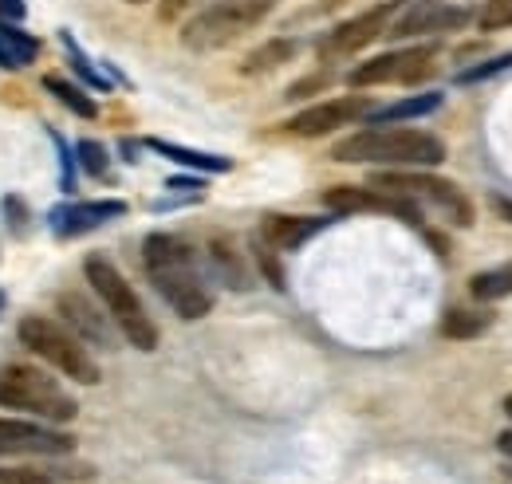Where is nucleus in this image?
<instances>
[{"instance_id":"obj_1","label":"nucleus","mask_w":512,"mask_h":484,"mask_svg":"<svg viewBox=\"0 0 512 484\" xmlns=\"http://www.w3.org/2000/svg\"><path fill=\"white\" fill-rule=\"evenodd\" d=\"M142 268L154 292L174 307L178 319H205L213 311V288L193 256V248L174 233H150L142 241Z\"/></svg>"},{"instance_id":"obj_2","label":"nucleus","mask_w":512,"mask_h":484,"mask_svg":"<svg viewBox=\"0 0 512 484\" xmlns=\"http://www.w3.org/2000/svg\"><path fill=\"white\" fill-rule=\"evenodd\" d=\"M335 162L347 166H383V170H434L446 162V142L414 126H371L331 146Z\"/></svg>"},{"instance_id":"obj_3","label":"nucleus","mask_w":512,"mask_h":484,"mask_svg":"<svg viewBox=\"0 0 512 484\" xmlns=\"http://www.w3.org/2000/svg\"><path fill=\"white\" fill-rule=\"evenodd\" d=\"M83 276L91 284V292L107 307L111 323L119 327V335L127 339L134 351H158V327L146 315V307L138 300V292L130 288V280L119 272L115 260H107L103 252H91L83 260Z\"/></svg>"},{"instance_id":"obj_4","label":"nucleus","mask_w":512,"mask_h":484,"mask_svg":"<svg viewBox=\"0 0 512 484\" xmlns=\"http://www.w3.org/2000/svg\"><path fill=\"white\" fill-rule=\"evenodd\" d=\"M0 410H16V414H28V418L52 425H67L79 418V402L48 370L32 363L0 366Z\"/></svg>"},{"instance_id":"obj_5","label":"nucleus","mask_w":512,"mask_h":484,"mask_svg":"<svg viewBox=\"0 0 512 484\" xmlns=\"http://www.w3.org/2000/svg\"><path fill=\"white\" fill-rule=\"evenodd\" d=\"M16 339H20V347H28L36 359H44L52 370H60L64 378L79 382V386H99V382H103V370L91 359L87 343H83L71 327H64L60 319L24 315L20 327H16Z\"/></svg>"},{"instance_id":"obj_6","label":"nucleus","mask_w":512,"mask_h":484,"mask_svg":"<svg viewBox=\"0 0 512 484\" xmlns=\"http://www.w3.org/2000/svg\"><path fill=\"white\" fill-rule=\"evenodd\" d=\"M276 0H221L201 8L193 20L182 24V44L190 52H221L233 40H241L249 28H256Z\"/></svg>"},{"instance_id":"obj_7","label":"nucleus","mask_w":512,"mask_h":484,"mask_svg":"<svg viewBox=\"0 0 512 484\" xmlns=\"http://www.w3.org/2000/svg\"><path fill=\"white\" fill-rule=\"evenodd\" d=\"M371 185L375 189H390V193H406L414 201H430L449 225H457V229H469L473 225L469 197L449 182V178H438L430 170H379V174H371Z\"/></svg>"},{"instance_id":"obj_8","label":"nucleus","mask_w":512,"mask_h":484,"mask_svg":"<svg viewBox=\"0 0 512 484\" xmlns=\"http://www.w3.org/2000/svg\"><path fill=\"white\" fill-rule=\"evenodd\" d=\"M434 71H438V44H414V48H394V52L359 63L347 75V83L351 87H383V83L414 87V83L430 79Z\"/></svg>"},{"instance_id":"obj_9","label":"nucleus","mask_w":512,"mask_h":484,"mask_svg":"<svg viewBox=\"0 0 512 484\" xmlns=\"http://www.w3.org/2000/svg\"><path fill=\"white\" fill-rule=\"evenodd\" d=\"M323 205H327V213H339V217L343 213H386V217H398L426 233L422 209L406 193H390V189H375V185H331V189H323Z\"/></svg>"},{"instance_id":"obj_10","label":"nucleus","mask_w":512,"mask_h":484,"mask_svg":"<svg viewBox=\"0 0 512 484\" xmlns=\"http://www.w3.org/2000/svg\"><path fill=\"white\" fill-rule=\"evenodd\" d=\"M402 8H406V0H383V4H375V8H367V12H359V16H351V20H343L335 32H327L320 40V60L327 63V60L359 56L363 48H371L375 40H383L390 20H394Z\"/></svg>"},{"instance_id":"obj_11","label":"nucleus","mask_w":512,"mask_h":484,"mask_svg":"<svg viewBox=\"0 0 512 484\" xmlns=\"http://www.w3.org/2000/svg\"><path fill=\"white\" fill-rule=\"evenodd\" d=\"M75 453V433L40 418H0V457H67Z\"/></svg>"},{"instance_id":"obj_12","label":"nucleus","mask_w":512,"mask_h":484,"mask_svg":"<svg viewBox=\"0 0 512 484\" xmlns=\"http://www.w3.org/2000/svg\"><path fill=\"white\" fill-rule=\"evenodd\" d=\"M127 217V201L119 197H103V201H67V205H56L48 213V229L60 237V241H75V237H87L111 221Z\"/></svg>"},{"instance_id":"obj_13","label":"nucleus","mask_w":512,"mask_h":484,"mask_svg":"<svg viewBox=\"0 0 512 484\" xmlns=\"http://www.w3.org/2000/svg\"><path fill=\"white\" fill-rule=\"evenodd\" d=\"M461 24H469V12L465 8L446 4V0H414L410 8H402L390 20L386 36L390 40H414V36H430V32H453Z\"/></svg>"},{"instance_id":"obj_14","label":"nucleus","mask_w":512,"mask_h":484,"mask_svg":"<svg viewBox=\"0 0 512 484\" xmlns=\"http://www.w3.org/2000/svg\"><path fill=\"white\" fill-rule=\"evenodd\" d=\"M367 115H371V99H363V95H339V99H327V103H316V107L292 115L288 130L296 138H323V134L339 130V126H351V122L367 119Z\"/></svg>"},{"instance_id":"obj_15","label":"nucleus","mask_w":512,"mask_h":484,"mask_svg":"<svg viewBox=\"0 0 512 484\" xmlns=\"http://www.w3.org/2000/svg\"><path fill=\"white\" fill-rule=\"evenodd\" d=\"M331 225V217H292V213H264L260 217V241L272 244L276 252H296L300 244H308L316 233Z\"/></svg>"},{"instance_id":"obj_16","label":"nucleus","mask_w":512,"mask_h":484,"mask_svg":"<svg viewBox=\"0 0 512 484\" xmlns=\"http://www.w3.org/2000/svg\"><path fill=\"white\" fill-rule=\"evenodd\" d=\"M95 481L91 465H60V457H44V465H0V484H79Z\"/></svg>"},{"instance_id":"obj_17","label":"nucleus","mask_w":512,"mask_h":484,"mask_svg":"<svg viewBox=\"0 0 512 484\" xmlns=\"http://www.w3.org/2000/svg\"><path fill=\"white\" fill-rule=\"evenodd\" d=\"M60 315L71 323V331H75L83 343H91V347H111V327H107L111 315H99V307L87 300L83 292H64V296H60Z\"/></svg>"},{"instance_id":"obj_18","label":"nucleus","mask_w":512,"mask_h":484,"mask_svg":"<svg viewBox=\"0 0 512 484\" xmlns=\"http://www.w3.org/2000/svg\"><path fill=\"white\" fill-rule=\"evenodd\" d=\"M146 150L178 162V166H190V170H201V174H229L233 170V158L225 154H205V150H193V146H182V142H166V138H146Z\"/></svg>"},{"instance_id":"obj_19","label":"nucleus","mask_w":512,"mask_h":484,"mask_svg":"<svg viewBox=\"0 0 512 484\" xmlns=\"http://www.w3.org/2000/svg\"><path fill=\"white\" fill-rule=\"evenodd\" d=\"M36 56H40V40L28 36V32H24L20 24H12V20H0V67L20 71V67L36 63Z\"/></svg>"},{"instance_id":"obj_20","label":"nucleus","mask_w":512,"mask_h":484,"mask_svg":"<svg viewBox=\"0 0 512 484\" xmlns=\"http://www.w3.org/2000/svg\"><path fill=\"white\" fill-rule=\"evenodd\" d=\"M442 107V95L438 91H426V95H410V99H398V103H386L379 111H371L367 119L371 126H394V122H410V119H426Z\"/></svg>"},{"instance_id":"obj_21","label":"nucleus","mask_w":512,"mask_h":484,"mask_svg":"<svg viewBox=\"0 0 512 484\" xmlns=\"http://www.w3.org/2000/svg\"><path fill=\"white\" fill-rule=\"evenodd\" d=\"M300 56V40H292V36H272V40H264L260 48H253L245 63H241V71L245 75H264V71H276V67H284V63H292Z\"/></svg>"},{"instance_id":"obj_22","label":"nucleus","mask_w":512,"mask_h":484,"mask_svg":"<svg viewBox=\"0 0 512 484\" xmlns=\"http://www.w3.org/2000/svg\"><path fill=\"white\" fill-rule=\"evenodd\" d=\"M497 323V315L489 307H449L442 315V335L446 339H481L489 327Z\"/></svg>"},{"instance_id":"obj_23","label":"nucleus","mask_w":512,"mask_h":484,"mask_svg":"<svg viewBox=\"0 0 512 484\" xmlns=\"http://www.w3.org/2000/svg\"><path fill=\"white\" fill-rule=\"evenodd\" d=\"M209 260H213V268H217V276L229 284V288H249V272H245V260H241V252L233 248L229 237H213L209 241Z\"/></svg>"},{"instance_id":"obj_24","label":"nucleus","mask_w":512,"mask_h":484,"mask_svg":"<svg viewBox=\"0 0 512 484\" xmlns=\"http://www.w3.org/2000/svg\"><path fill=\"white\" fill-rule=\"evenodd\" d=\"M469 296L481 303H497V300H509L512 296V260L509 264H497L489 272H477L469 280Z\"/></svg>"},{"instance_id":"obj_25","label":"nucleus","mask_w":512,"mask_h":484,"mask_svg":"<svg viewBox=\"0 0 512 484\" xmlns=\"http://www.w3.org/2000/svg\"><path fill=\"white\" fill-rule=\"evenodd\" d=\"M44 91H48V95H56L67 111H71V115H79V119H95V115H99L95 99H91L87 91H79L75 83L60 79V75H44Z\"/></svg>"},{"instance_id":"obj_26","label":"nucleus","mask_w":512,"mask_h":484,"mask_svg":"<svg viewBox=\"0 0 512 484\" xmlns=\"http://www.w3.org/2000/svg\"><path fill=\"white\" fill-rule=\"evenodd\" d=\"M75 162H79L91 178H107V170H111V154H107V146L95 142V138H79V142H75Z\"/></svg>"},{"instance_id":"obj_27","label":"nucleus","mask_w":512,"mask_h":484,"mask_svg":"<svg viewBox=\"0 0 512 484\" xmlns=\"http://www.w3.org/2000/svg\"><path fill=\"white\" fill-rule=\"evenodd\" d=\"M60 44H64V52H67V60H71V67H75V71H79V75L87 79V87L103 91V87H107V75H99V71L91 67V60L83 56V48H79V44L71 40V32H60Z\"/></svg>"},{"instance_id":"obj_28","label":"nucleus","mask_w":512,"mask_h":484,"mask_svg":"<svg viewBox=\"0 0 512 484\" xmlns=\"http://www.w3.org/2000/svg\"><path fill=\"white\" fill-rule=\"evenodd\" d=\"M48 138H52V146H56V154H60V189L64 193H75V150L67 146V138L60 130H48Z\"/></svg>"},{"instance_id":"obj_29","label":"nucleus","mask_w":512,"mask_h":484,"mask_svg":"<svg viewBox=\"0 0 512 484\" xmlns=\"http://www.w3.org/2000/svg\"><path fill=\"white\" fill-rule=\"evenodd\" d=\"M481 32H501V28H512V0H485L481 16H477Z\"/></svg>"},{"instance_id":"obj_30","label":"nucleus","mask_w":512,"mask_h":484,"mask_svg":"<svg viewBox=\"0 0 512 484\" xmlns=\"http://www.w3.org/2000/svg\"><path fill=\"white\" fill-rule=\"evenodd\" d=\"M256 264H260V272L268 276V284L276 288V292H284V268H280V260H276V248L272 244H264L256 237Z\"/></svg>"},{"instance_id":"obj_31","label":"nucleus","mask_w":512,"mask_h":484,"mask_svg":"<svg viewBox=\"0 0 512 484\" xmlns=\"http://www.w3.org/2000/svg\"><path fill=\"white\" fill-rule=\"evenodd\" d=\"M509 67H512V52H505V56H493V60L477 63V67H465V71L457 75V83H481V79L501 75V71H509Z\"/></svg>"},{"instance_id":"obj_32","label":"nucleus","mask_w":512,"mask_h":484,"mask_svg":"<svg viewBox=\"0 0 512 484\" xmlns=\"http://www.w3.org/2000/svg\"><path fill=\"white\" fill-rule=\"evenodd\" d=\"M4 217H8V229L16 233V237H24L28 233V205H24V197H4Z\"/></svg>"},{"instance_id":"obj_33","label":"nucleus","mask_w":512,"mask_h":484,"mask_svg":"<svg viewBox=\"0 0 512 484\" xmlns=\"http://www.w3.org/2000/svg\"><path fill=\"white\" fill-rule=\"evenodd\" d=\"M327 83H331L327 75H316V79H300V83H292V87H288V99H304L308 91H316V87H327Z\"/></svg>"},{"instance_id":"obj_34","label":"nucleus","mask_w":512,"mask_h":484,"mask_svg":"<svg viewBox=\"0 0 512 484\" xmlns=\"http://www.w3.org/2000/svg\"><path fill=\"white\" fill-rule=\"evenodd\" d=\"M24 16H28V4H24V0H0V20L20 24Z\"/></svg>"},{"instance_id":"obj_35","label":"nucleus","mask_w":512,"mask_h":484,"mask_svg":"<svg viewBox=\"0 0 512 484\" xmlns=\"http://www.w3.org/2000/svg\"><path fill=\"white\" fill-rule=\"evenodd\" d=\"M497 449H501V453H505V457L512 461V429H505V433H497Z\"/></svg>"},{"instance_id":"obj_36","label":"nucleus","mask_w":512,"mask_h":484,"mask_svg":"<svg viewBox=\"0 0 512 484\" xmlns=\"http://www.w3.org/2000/svg\"><path fill=\"white\" fill-rule=\"evenodd\" d=\"M493 213H501L505 221H512V201H505V197H493Z\"/></svg>"},{"instance_id":"obj_37","label":"nucleus","mask_w":512,"mask_h":484,"mask_svg":"<svg viewBox=\"0 0 512 484\" xmlns=\"http://www.w3.org/2000/svg\"><path fill=\"white\" fill-rule=\"evenodd\" d=\"M505 414L512 418V394H505Z\"/></svg>"},{"instance_id":"obj_38","label":"nucleus","mask_w":512,"mask_h":484,"mask_svg":"<svg viewBox=\"0 0 512 484\" xmlns=\"http://www.w3.org/2000/svg\"><path fill=\"white\" fill-rule=\"evenodd\" d=\"M323 4H327V8H335V4H347V0H323Z\"/></svg>"},{"instance_id":"obj_39","label":"nucleus","mask_w":512,"mask_h":484,"mask_svg":"<svg viewBox=\"0 0 512 484\" xmlns=\"http://www.w3.org/2000/svg\"><path fill=\"white\" fill-rule=\"evenodd\" d=\"M4 303H8V300H4V292H0V315H4Z\"/></svg>"},{"instance_id":"obj_40","label":"nucleus","mask_w":512,"mask_h":484,"mask_svg":"<svg viewBox=\"0 0 512 484\" xmlns=\"http://www.w3.org/2000/svg\"><path fill=\"white\" fill-rule=\"evenodd\" d=\"M127 4H146V0H127Z\"/></svg>"},{"instance_id":"obj_41","label":"nucleus","mask_w":512,"mask_h":484,"mask_svg":"<svg viewBox=\"0 0 512 484\" xmlns=\"http://www.w3.org/2000/svg\"><path fill=\"white\" fill-rule=\"evenodd\" d=\"M505 473H509V477H512V469H505Z\"/></svg>"}]
</instances>
